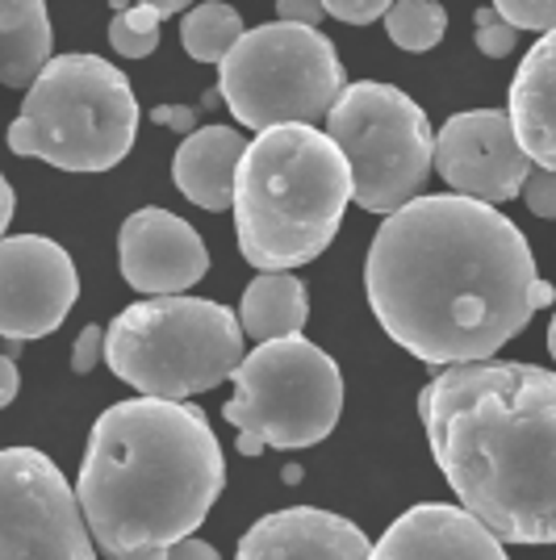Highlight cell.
<instances>
[{"mask_svg":"<svg viewBox=\"0 0 556 560\" xmlns=\"http://www.w3.org/2000/svg\"><path fill=\"white\" fill-rule=\"evenodd\" d=\"M117 13H126L130 4H151V9H160L163 18H172V13H188L193 9V0H109Z\"/></svg>","mask_w":556,"mask_h":560,"instance_id":"31","label":"cell"},{"mask_svg":"<svg viewBox=\"0 0 556 560\" xmlns=\"http://www.w3.org/2000/svg\"><path fill=\"white\" fill-rule=\"evenodd\" d=\"M369 560H510L502 536L477 514L448 502H422L394 518L372 544Z\"/></svg>","mask_w":556,"mask_h":560,"instance_id":"14","label":"cell"},{"mask_svg":"<svg viewBox=\"0 0 556 560\" xmlns=\"http://www.w3.org/2000/svg\"><path fill=\"white\" fill-rule=\"evenodd\" d=\"M243 34H247L243 13H234L231 4H222V0L193 4L185 13V22H181V43H185L188 59H197V63H222Z\"/></svg>","mask_w":556,"mask_h":560,"instance_id":"20","label":"cell"},{"mask_svg":"<svg viewBox=\"0 0 556 560\" xmlns=\"http://www.w3.org/2000/svg\"><path fill=\"white\" fill-rule=\"evenodd\" d=\"M548 351H553V360H556V314H553V327H548Z\"/></svg>","mask_w":556,"mask_h":560,"instance_id":"34","label":"cell"},{"mask_svg":"<svg viewBox=\"0 0 556 560\" xmlns=\"http://www.w3.org/2000/svg\"><path fill=\"white\" fill-rule=\"evenodd\" d=\"M222 481V444L197 406L135 397L93 422L76 493L109 560H167L201 527Z\"/></svg>","mask_w":556,"mask_h":560,"instance_id":"3","label":"cell"},{"mask_svg":"<svg viewBox=\"0 0 556 560\" xmlns=\"http://www.w3.org/2000/svg\"><path fill=\"white\" fill-rule=\"evenodd\" d=\"M0 373H4V389H0V401L9 406V401L18 397V381H22V376H18V355H4V364H0Z\"/></svg>","mask_w":556,"mask_h":560,"instance_id":"32","label":"cell"},{"mask_svg":"<svg viewBox=\"0 0 556 560\" xmlns=\"http://www.w3.org/2000/svg\"><path fill=\"white\" fill-rule=\"evenodd\" d=\"M369 305L422 364H477L556 302L523 231L461 192L415 197L381 222L364 259Z\"/></svg>","mask_w":556,"mask_h":560,"instance_id":"1","label":"cell"},{"mask_svg":"<svg viewBox=\"0 0 556 560\" xmlns=\"http://www.w3.org/2000/svg\"><path fill=\"white\" fill-rule=\"evenodd\" d=\"M247 142L231 126H201L188 135L172 160V180L185 192L193 206L201 210H231L234 206V180L243 164Z\"/></svg>","mask_w":556,"mask_h":560,"instance_id":"17","label":"cell"},{"mask_svg":"<svg viewBox=\"0 0 556 560\" xmlns=\"http://www.w3.org/2000/svg\"><path fill=\"white\" fill-rule=\"evenodd\" d=\"M167 560H222L218 557V548H209L206 539H181L172 552H167Z\"/></svg>","mask_w":556,"mask_h":560,"instance_id":"30","label":"cell"},{"mask_svg":"<svg viewBox=\"0 0 556 560\" xmlns=\"http://www.w3.org/2000/svg\"><path fill=\"white\" fill-rule=\"evenodd\" d=\"M117 259H121L126 284L139 293H151V298L185 293L209 272V252L201 234L193 231L185 218L160 210V206H147L121 222Z\"/></svg>","mask_w":556,"mask_h":560,"instance_id":"13","label":"cell"},{"mask_svg":"<svg viewBox=\"0 0 556 560\" xmlns=\"http://www.w3.org/2000/svg\"><path fill=\"white\" fill-rule=\"evenodd\" d=\"M101 351H105V335H101V327H84L80 330V339H76V351H71V369L84 376L93 373L96 364H101Z\"/></svg>","mask_w":556,"mask_h":560,"instance_id":"27","label":"cell"},{"mask_svg":"<svg viewBox=\"0 0 556 560\" xmlns=\"http://www.w3.org/2000/svg\"><path fill=\"white\" fill-rule=\"evenodd\" d=\"M494 9L507 18L514 30H556V0H494Z\"/></svg>","mask_w":556,"mask_h":560,"instance_id":"24","label":"cell"},{"mask_svg":"<svg viewBox=\"0 0 556 560\" xmlns=\"http://www.w3.org/2000/svg\"><path fill=\"white\" fill-rule=\"evenodd\" d=\"M326 135L351 167V201L369 213L410 206L436 164V135L415 96L394 84H348L326 117Z\"/></svg>","mask_w":556,"mask_h":560,"instance_id":"9","label":"cell"},{"mask_svg":"<svg viewBox=\"0 0 556 560\" xmlns=\"http://www.w3.org/2000/svg\"><path fill=\"white\" fill-rule=\"evenodd\" d=\"M418 419L464 511L507 544H556V373L452 364L422 385Z\"/></svg>","mask_w":556,"mask_h":560,"instance_id":"2","label":"cell"},{"mask_svg":"<svg viewBox=\"0 0 556 560\" xmlns=\"http://www.w3.org/2000/svg\"><path fill=\"white\" fill-rule=\"evenodd\" d=\"M155 121L160 126H172V130H185V135H197V114L188 109V105H160L155 109Z\"/></svg>","mask_w":556,"mask_h":560,"instance_id":"29","label":"cell"},{"mask_svg":"<svg viewBox=\"0 0 556 560\" xmlns=\"http://www.w3.org/2000/svg\"><path fill=\"white\" fill-rule=\"evenodd\" d=\"M139 135V96L101 55H55L25 89L9 147L63 172H109Z\"/></svg>","mask_w":556,"mask_h":560,"instance_id":"5","label":"cell"},{"mask_svg":"<svg viewBox=\"0 0 556 560\" xmlns=\"http://www.w3.org/2000/svg\"><path fill=\"white\" fill-rule=\"evenodd\" d=\"M351 201V167L314 126H273L247 142L234 180L239 252L259 272H289L335 243Z\"/></svg>","mask_w":556,"mask_h":560,"instance_id":"4","label":"cell"},{"mask_svg":"<svg viewBox=\"0 0 556 560\" xmlns=\"http://www.w3.org/2000/svg\"><path fill=\"white\" fill-rule=\"evenodd\" d=\"M50 63L47 0H0V80L30 89Z\"/></svg>","mask_w":556,"mask_h":560,"instance_id":"18","label":"cell"},{"mask_svg":"<svg viewBox=\"0 0 556 560\" xmlns=\"http://www.w3.org/2000/svg\"><path fill=\"white\" fill-rule=\"evenodd\" d=\"M243 335V323L222 302L185 293L147 298L126 305L109 323L105 364L142 397L181 401L234 376V369L247 360Z\"/></svg>","mask_w":556,"mask_h":560,"instance_id":"6","label":"cell"},{"mask_svg":"<svg viewBox=\"0 0 556 560\" xmlns=\"http://www.w3.org/2000/svg\"><path fill=\"white\" fill-rule=\"evenodd\" d=\"M222 415L239 427L243 456L264 447L302 452L323 444L344 415V373L305 335L259 343L234 369V397Z\"/></svg>","mask_w":556,"mask_h":560,"instance_id":"8","label":"cell"},{"mask_svg":"<svg viewBox=\"0 0 556 560\" xmlns=\"http://www.w3.org/2000/svg\"><path fill=\"white\" fill-rule=\"evenodd\" d=\"M523 201L540 218H556V172L535 167L532 176H528V185H523Z\"/></svg>","mask_w":556,"mask_h":560,"instance_id":"26","label":"cell"},{"mask_svg":"<svg viewBox=\"0 0 556 560\" xmlns=\"http://www.w3.org/2000/svg\"><path fill=\"white\" fill-rule=\"evenodd\" d=\"M0 560H96L80 493L34 447L0 456Z\"/></svg>","mask_w":556,"mask_h":560,"instance_id":"10","label":"cell"},{"mask_svg":"<svg viewBox=\"0 0 556 560\" xmlns=\"http://www.w3.org/2000/svg\"><path fill=\"white\" fill-rule=\"evenodd\" d=\"M305 318H310L305 284L289 272H259L247 284L243 305H239V323L255 343L293 339V335H302Z\"/></svg>","mask_w":556,"mask_h":560,"instance_id":"19","label":"cell"},{"mask_svg":"<svg viewBox=\"0 0 556 560\" xmlns=\"http://www.w3.org/2000/svg\"><path fill=\"white\" fill-rule=\"evenodd\" d=\"M436 167L452 192L473 201H514L532 176V155L519 147L510 114L502 109H468L452 114L436 135Z\"/></svg>","mask_w":556,"mask_h":560,"instance_id":"11","label":"cell"},{"mask_svg":"<svg viewBox=\"0 0 556 560\" xmlns=\"http://www.w3.org/2000/svg\"><path fill=\"white\" fill-rule=\"evenodd\" d=\"M510 126L535 167L556 172V30L535 43L510 80Z\"/></svg>","mask_w":556,"mask_h":560,"instance_id":"16","label":"cell"},{"mask_svg":"<svg viewBox=\"0 0 556 560\" xmlns=\"http://www.w3.org/2000/svg\"><path fill=\"white\" fill-rule=\"evenodd\" d=\"M160 18L163 13L151 4H130L126 13H117L109 22V47L126 59H147L160 47Z\"/></svg>","mask_w":556,"mask_h":560,"instance_id":"22","label":"cell"},{"mask_svg":"<svg viewBox=\"0 0 556 560\" xmlns=\"http://www.w3.org/2000/svg\"><path fill=\"white\" fill-rule=\"evenodd\" d=\"M473 25H477V47L489 59H507L510 50L519 47V30L498 13V9H477L473 13Z\"/></svg>","mask_w":556,"mask_h":560,"instance_id":"23","label":"cell"},{"mask_svg":"<svg viewBox=\"0 0 556 560\" xmlns=\"http://www.w3.org/2000/svg\"><path fill=\"white\" fill-rule=\"evenodd\" d=\"M385 30L394 47L418 55V50H431L448 34V13L436 0H397L385 13Z\"/></svg>","mask_w":556,"mask_h":560,"instance_id":"21","label":"cell"},{"mask_svg":"<svg viewBox=\"0 0 556 560\" xmlns=\"http://www.w3.org/2000/svg\"><path fill=\"white\" fill-rule=\"evenodd\" d=\"M369 536L351 518L318 506H289L252 523L234 560H369Z\"/></svg>","mask_w":556,"mask_h":560,"instance_id":"15","label":"cell"},{"mask_svg":"<svg viewBox=\"0 0 556 560\" xmlns=\"http://www.w3.org/2000/svg\"><path fill=\"white\" fill-rule=\"evenodd\" d=\"M326 13L335 18V22H348V25H372L381 22L390 9H394L397 0H323Z\"/></svg>","mask_w":556,"mask_h":560,"instance_id":"25","label":"cell"},{"mask_svg":"<svg viewBox=\"0 0 556 560\" xmlns=\"http://www.w3.org/2000/svg\"><path fill=\"white\" fill-rule=\"evenodd\" d=\"M277 13H280V22L314 25V30H318V22H323V18H331L323 0H277Z\"/></svg>","mask_w":556,"mask_h":560,"instance_id":"28","label":"cell"},{"mask_svg":"<svg viewBox=\"0 0 556 560\" xmlns=\"http://www.w3.org/2000/svg\"><path fill=\"white\" fill-rule=\"evenodd\" d=\"M80 298L71 256L43 234H4L0 243V335L43 339Z\"/></svg>","mask_w":556,"mask_h":560,"instance_id":"12","label":"cell"},{"mask_svg":"<svg viewBox=\"0 0 556 560\" xmlns=\"http://www.w3.org/2000/svg\"><path fill=\"white\" fill-rule=\"evenodd\" d=\"M13 206H18V197H13V185H4V213H0V226L9 231V222H13Z\"/></svg>","mask_w":556,"mask_h":560,"instance_id":"33","label":"cell"},{"mask_svg":"<svg viewBox=\"0 0 556 560\" xmlns=\"http://www.w3.org/2000/svg\"><path fill=\"white\" fill-rule=\"evenodd\" d=\"M348 89L335 43L314 25L273 22L247 30L218 63V96L239 126H318Z\"/></svg>","mask_w":556,"mask_h":560,"instance_id":"7","label":"cell"}]
</instances>
